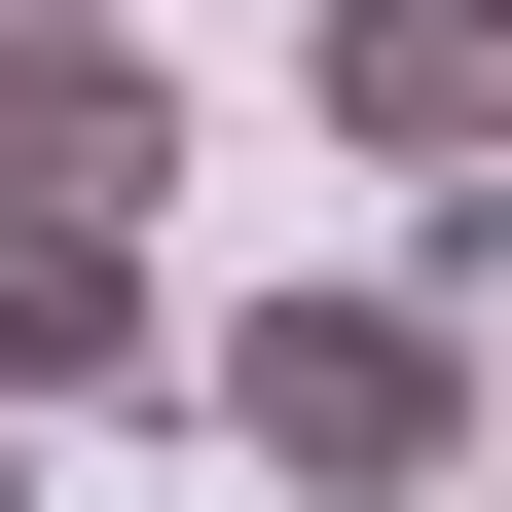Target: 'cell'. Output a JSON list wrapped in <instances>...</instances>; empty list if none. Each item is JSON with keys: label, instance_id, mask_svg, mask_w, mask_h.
<instances>
[{"label": "cell", "instance_id": "7a4b0ae2", "mask_svg": "<svg viewBox=\"0 0 512 512\" xmlns=\"http://www.w3.org/2000/svg\"><path fill=\"white\" fill-rule=\"evenodd\" d=\"M293 110L366 183H512V0H293Z\"/></svg>", "mask_w": 512, "mask_h": 512}, {"label": "cell", "instance_id": "3957f363", "mask_svg": "<svg viewBox=\"0 0 512 512\" xmlns=\"http://www.w3.org/2000/svg\"><path fill=\"white\" fill-rule=\"evenodd\" d=\"M147 183H183L147 37H0V256H147Z\"/></svg>", "mask_w": 512, "mask_h": 512}, {"label": "cell", "instance_id": "277c9868", "mask_svg": "<svg viewBox=\"0 0 512 512\" xmlns=\"http://www.w3.org/2000/svg\"><path fill=\"white\" fill-rule=\"evenodd\" d=\"M74 403H183L147 256H0V439H74Z\"/></svg>", "mask_w": 512, "mask_h": 512}, {"label": "cell", "instance_id": "6da1fadb", "mask_svg": "<svg viewBox=\"0 0 512 512\" xmlns=\"http://www.w3.org/2000/svg\"><path fill=\"white\" fill-rule=\"evenodd\" d=\"M183 403L293 512H403V476H476V293H403V256L366 293H256V330H183Z\"/></svg>", "mask_w": 512, "mask_h": 512}, {"label": "cell", "instance_id": "8992f818", "mask_svg": "<svg viewBox=\"0 0 512 512\" xmlns=\"http://www.w3.org/2000/svg\"><path fill=\"white\" fill-rule=\"evenodd\" d=\"M0 512H37V439H0Z\"/></svg>", "mask_w": 512, "mask_h": 512}, {"label": "cell", "instance_id": "5b68a950", "mask_svg": "<svg viewBox=\"0 0 512 512\" xmlns=\"http://www.w3.org/2000/svg\"><path fill=\"white\" fill-rule=\"evenodd\" d=\"M0 37H147V0H0Z\"/></svg>", "mask_w": 512, "mask_h": 512}]
</instances>
